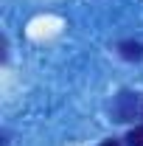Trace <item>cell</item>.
<instances>
[{"instance_id": "cell-1", "label": "cell", "mask_w": 143, "mask_h": 146, "mask_svg": "<svg viewBox=\"0 0 143 146\" xmlns=\"http://www.w3.org/2000/svg\"><path fill=\"white\" fill-rule=\"evenodd\" d=\"M112 118L121 121V124H129L135 118H143V98L140 93H132V90H121L112 101Z\"/></svg>"}, {"instance_id": "cell-2", "label": "cell", "mask_w": 143, "mask_h": 146, "mask_svg": "<svg viewBox=\"0 0 143 146\" xmlns=\"http://www.w3.org/2000/svg\"><path fill=\"white\" fill-rule=\"evenodd\" d=\"M115 51L126 62H143V42H138V39H121L115 45Z\"/></svg>"}, {"instance_id": "cell-3", "label": "cell", "mask_w": 143, "mask_h": 146, "mask_svg": "<svg viewBox=\"0 0 143 146\" xmlns=\"http://www.w3.org/2000/svg\"><path fill=\"white\" fill-rule=\"evenodd\" d=\"M126 146H143V124H138V127H132L129 132H126Z\"/></svg>"}, {"instance_id": "cell-4", "label": "cell", "mask_w": 143, "mask_h": 146, "mask_svg": "<svg viewBox=\"0 0 143 146\" xmlns=\"http://www.w3.org/2000/svg\"><path fill=\"white\" fill-rule=\"evenodd\" d=\"M98 146H121V141H115V138H109V141H101Z\"/></svg>"}]
</instances>
